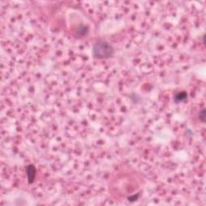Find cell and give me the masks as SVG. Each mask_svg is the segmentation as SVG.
<instances>
[{
  "label": "cell",
  "instance_id": "obj_1",
  "mask_svg": "<svg viewBox=\"0 0 206 206\" xmlns=\"http://www.w3.org/2000/svg\"><path fill=\"white\" fill-rule=\"evenodd\" d=\"M114 48L110 43L104 39H99L93 47V57L98 60L108 59L113 57Z\"/></svg>",
  "mask_w": 206,
  "mask_h": 206
},
{
  "label": "cell",
  "instance_id": "obj_2",
  "mask_svg": "<svg viewBox=\"0 0 206 206\" xmlns=\"http://www.w3.org/2000/svg\"><path fill=\"white\" fill-rule=\"evenodd\" d=\"M26 173L29 184H32L36 176V168L33 164H29L26 167Z\"/></svg>",
  "mask_w": 206,
  "mask_h": 206
},
{
  "label": "cell",
  "instance_id": "obj_3",
  "mask_svg": "<svg viewBox=\"0 0 206 206\" xmlns=\"http://www.w3.org/2000/svg\"><path fill=\"white\" fill-rule=\"evenodd\" d=\"M188 98V94L185 92H179L175 95L174 97V101L176 102V103H180V102H182L184 101Z\"/></svg>",
  "mask_w": 206,
  "mask_h": 206
},
{
  "label": "cell",
  "instance_id": "obj_4",
  "mask_svg": "<svg viewBox=\"0 0 206 206\" xmlns=\"http://www.w3.org/2000/svg\"><path fill=\"white\" fill-rule=\"evenodd\" d=\"M199 118L200 120H201L202 122L205 121V110H204V109H203L201 111H200Z\"/></svg>",
  "mask_w": 206,
  "mask_h": 206
},
{
  "label": "cell",
  "instance_id": "obj_5",
  "mask_svg": "<svg viewBox=\"0 0 206 206\" xmlns=\"http://www.w3.org/2000/svg\"><path fill=\"white\" fill-rule=\"evenodd\" d=\"M138 198H139V194H137L136 196L135 195L131 196V197H128V200H129L130 202H133V201H135Z\"/></svg>",
  "mask_w": 206,
  "mask_h": 206
}]
</instances>
